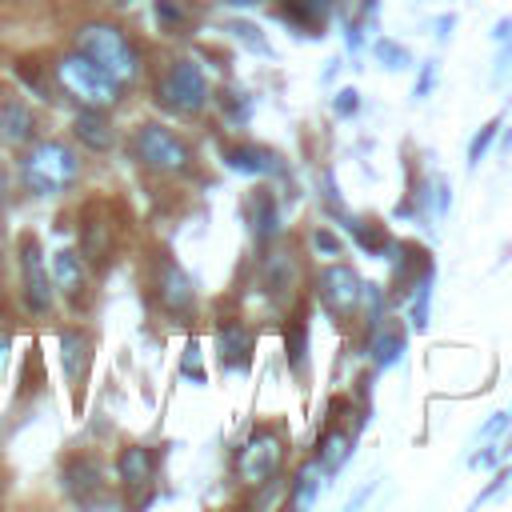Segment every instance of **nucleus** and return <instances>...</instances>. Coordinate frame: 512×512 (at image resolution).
Returning <instances> with one entry per match:
<instances>
[{"instance_id": "f257e3e1", "label": "nucleus", "mask_w": 512, "mask_h": 512, "mask_svg": "<svg viewBox=\"0 0 512 512\" xmlns=\"http://www.w3.org/2000/svg\"><path fill=\"white\" fill-rule=\"evenodd\" d=\"M80 176V156L64 140H32L20 156V184L32 196H56Z\"/></svg>"}, {"instance_id": "f03ea898", "label": "nucleus", "mask_w": 512, "mask_h": 512, "mask_svg": "<svg viewBox=\"0 0 512 512\" xmlns=\"http://www.w3.org/2000/svg\"><path fill=\"white\" fill-rule=\"evenodd\" d=\"M76 52L96 60L120 84H132L140 76V52L128 40V32L120 24H112V20H84L76 28Z\"/></svg>"}, {"instance_id": "7ed1b4c3", "label": "nucleus", "mask_w": 512, "mask_h": 512, "mask_svg": "<svg viewBox=\"0 0 512 512\" xmlns=\"http://www.w3.org/2000/svg\"><path fill=\"white\" fill-rule=\"evenodd\" d=\"M56 84L80 104V108H112L120 100V80H112L96 60H88L84 52H68L56 60Z\"/></svg>"}, {"instance_id": "20e7f679", "label": "nucleus", "mask_w": 512, "mask_h": 512, "mask_svg": "<svg viewBox=\"0 0 512 512\" xmlns=\"http://www.w3.org/2000/svg\"><path fill=\"white\" fill-rule=\"evenodd\" d=\"M132 156L140 160V168H148L156 176H184L192 168L188 144L172 128H164L156 120L136 124V132H132Z\"/></svg>"}, {"instance_id": "39448f33", "label": "nucleus", "mask_w": 512, "mask_h": 512, "mask_svg": "<svg viewBox=\"0 0 512 512\" xmlns=\"http://www.w3.org/2000/svg\"><path fill=\"white\" fill-rule=\"evenodd\" d=\"M152 100L172 116H196L208 104V80L196 60H172L152 84Z\"/></svg>"}, {"instance_id": "423d86ee", "label": "nucleus", "mask_w": 512, "mask_h": 512, "mask_svg": "<svg viewBox=\"0 0 512 512\" xmlns=\"http://www.w3.org/2000/svg\"><path fill=\"white\" fill-rule=\"evenodd\" d=\"M316 296H320V304H324V312L332 316V320H352L356 312H360V300H364V280H360V272L352 268V264H344V260H332L328 268H320V276H316Z\"/></svg>"}, {"instance_id": "0eeeda50", "label": "nucleus", "mask_w": 512, "mask_h": 512, "mask_svg": "<svg viewBox=\"0 0 512 512\" xmlns=\"http://www.w3.org/2000/svg\"><path fill=\"white\" fill-rule=\"evenodd\" d=\"M280 464H284V436L272 428H252V436L236 456V476L244 484H268L280 472Z\"/></svg>"}, {"instance_id": "6e6552de", "label": "nucleus", "mask_w": 512, "mask_h": 512, "mask_svg": "<svg viewBox=\"0 0 512 512\" xmlns=\"http://www.w3.org/2000/svg\"><path fill=\"white\" fill-rule=\"evenodd\" d=\"M20 288H24V308L32 316H48L56 304V284L44 268L40 256V240L36 236H20Z\"/></svg>"}, {"instance_id": "1a4fd4ad", "label": "nucleus", "mask_w": 512, "mask_h": 512, "mask_svg": "<svg viewBox=\"0 0 512 512\" xmlns=\"http://www.w3.org/2000/svg\"><path fill=\"white\" fill-rule=\"evenodd\" d=\"M152 292H156V304H160L168 316H192V308H196V288H192L188 272H184L176 260H168V256L156 260Z\"/></svg>"}, {"instance_id": "9d476101", "label": "nucleus", "mask_w": 512, "mask_h": 512, "mask_svg": "<svg viewBox=\"0 0 512 512\" xmlns=\"http://www.w3.org/2000/svg\"><path fill=\"white\" fill-rule=\"evenodd\" d=\"M116 476H120V488L132 500H144V488L156 480V448H148V444H124L116 452Z\"/></svg>"}, {"instance_id": "9b49d317", "label": "nucleus", "mask_w": 512, "mask_h": 512, "mask_svg": "<svg viewBox=\"0 0 512 512\" xmlns=\"http://www.w3.org/2000/svg\"><path fill=\"white\" fill-rule=\"evenodd\" d=\"M60 488L76 500V504H92L100 492H104V468L96 456H72L64 468H60Z\"/></svg>"}, {"instance_id": "f8f14e48", "label": "nucleus", "mask_w": 512, "mask_h": 512, "mask_svg": "<svg viewBox=\"0 0 512 512\" xmlns=\"http://www.w3.org/2000/svg\"><path fill=\"white\" fill-rule=\"evenodd\" d=\"M404 348H408V336H404V328H400V324H384V320L368 324L364 356L372 360V368H376V372L392 368V364H396V360L404 356Z\"/></svg>"}, {"instance_id": "ddd939ff", "label": "nucleus", "mask_w": 512, "mask_h": 512, "mask_svg": "<svg viewBox=\"0 0 512 512\" xmlns=\"http://www.w3.org/2000/svg\"><path fill=\"white\" fill-rule=\"evenodd\" d=\"M356 432H360V428H344V424H336V420L320 432V440H316V468H320L324 476H336V472L348 464V456H352V448H356Z\"/></svg>"}, {"instance_id": "4468645a", "label": "nucleus", "mask_w": 512, "mask_h": 512, "mask_svg": "<svg viewBox=\"0 0 512 512\" xmlns=\"http://www.w3.org/2000/svg\"><path fill=\"white\" fill-rule=\"evenodd\" d=\"M60 360H64V376L76 392H84L88 368H92V336L80 328H64L60 332Z\"/></svg>"}, {"instance_id": "2eb2a0df", "label": "nucleus", "mask_w": 512, "mask_h": 512, "mask_svg": "<svg viewBox=\"0 0 512 512\" xmlns=\"http://www.w3.org/2000/svg\"><path fill=\"white\" fill-rule=\"evenodd\" d=\"M0 140L8 148H28L36 140V112L20 96L0 100Z\"/></svg>"}, {"instance_id": "dca6fc26", "label": "nucleus", "mask_w": 512, "mask_h": 512, "mask_svg": "<svg viewBox=\"0 0 512 512\" xmlns=\"http://www.w3.org/2000/svg\"><path fill=\"white\" fill-rule=\"evenodd\" d=\"M72 136L80 140V148L88 152H108L116 144V128L112 120L104 116V108H80L72 116Z\"/></svg>"}, {"instance_id": "f3484780", "label": "nucleus", "mask_w": 512, "mask_h": 512, "mask_svg": "<svg viewBox=\"0 0 512 512\" xmlns=\"http://www.w3.org/2000/svg\"><path fill=\"white\" fill-rule=\"evenodd\" d=\"M52 284L68 300H80V292L88 288V260L76 248H56L52 252Z\"/></svg>"}, {"instance_id": "a211bd4d", "label": "nucleus", "mask_w": 512, "mask_h": 512, "mask_svg": "<svg viewBox=\"0 0 512 512\" xmlns=\"http://www.w3.org/2000/svg\"><path fill=\"white\" fill-rule=\"evenodd\" d=\"M216 352L224 360V368H248L252 364V332L240 324V320H220L216 324Z\"/></svg>"}, {"instance_id": "6ab92c4d", "label": "nucleus", "mask_w": 512, "mask_h": 512, "mask_svg": "<svg viewBox=\"0 0 512 512\" xmlns=\"http://www.w3.org/2000/svg\"><path fill=\"white\" fill-rule=\"evenodd\" d=\"M224 160L240 176H276V172H284L280 156L272 148H260V144H236V148L224 152Z\"/></svg>"}, {"instance_id": "aec40b11", "label": "nucleus", "mask_w": 512, "mask_h": 512, "mask_svg": "<svg viewBox=\"0 0 512 512\" xmlns=\"http://www.w3.org/2000/svg\"><path fill=\"white\" fill-rule=\"evenodd\" d=\"M340 0H284V20L308 36H320Z\"/></svg>"}, {"instance_id": "412c9836", "label": "nucleus", "mask_w": 512, "mask_h": 512, "mask_svg": "<svg viewBox=\"0 0 512 512\" xmlns=\"http://www.w3.org/2000/svg\"><path fill=\"white\" fill-rule=\"evenodd\" d=\"M284 352H288L292 376H304L308 372V304H296L292 320L284 324Z\"/></svg>"}, {"instance_id": "4be33fe9", "label": "nucleus", "mask_w": 512, "mask_h": 512, "mask_svg": "<svg viewBox=\"0 0 512 512\" xmlns=\"http://www.w3.org/2000/svg\"><path fill=\"white\" fill-rule=\"evenodd\" d=\"M248 216H252V232H256V240H260V244H268V240L280 232L276 200H272V192H264V188L248 196Z\"/></svg>"}, {"instance_id": "5701e85b", "label": "nucleus", "mask_w": 512, "mask_h": 512, "mask_svg": "<svg viewBox=\"0 0 512 512\" xmlns=\"http://www.w3.org/2000/svg\"><path fill=\"white\" fill-rule=\"evenodd\" d=\"M80 256L88 264H104L112 256V224L108 220H88L80 228Z\"/></svg>"}, {"instance_id": "b1692460", "label": "nucleus", "mask_w": 512, "mask_h": 512, "mask_svg": "<svg viewBox=\"0 0 512 512\" xmlns=\"http://www.w3.org/2000/svg\"><path fill=\"white\" fill-rule=\"evenodd\" d=\"M348 228H352L356 244H360L368 256H388V252H392V240H388L384 224H376V220H348Z\"/></svg>"}, {"instance_id": "393cba45", "label": "nucleus", "mask_w": 512, "mask_h": 512, "mask_svg": "<svg viewBox=\"0 0 512 512\" xmlns=\"http://www.w3.org/2000/svg\"><path fill=\"white\" fill-rule=\"evenodd\" d=\"M192 4L188 0H156V24L168 32V36H176V32H188L192 28Z\"/></svg>"}, {"instance_id": "a878e982", "label": "nucleus", "mask_w": 512, "mask_h": 512, "mask_svg": "<svg viewBox=\"0 0 512 512\" xmlns=\"http://www.w3.org/2000/svg\"><path fill=\"white\" fill-rule=\"evenodd\" d=\"M320 468L316 464H304V468H296V476H292V496H288V508H312V500H316V492H320Z\"/></svg>"}, {"instance_id": "bb28decb", "label": "nucleus", "mask_w": 512, "mask_h": 512, "mask_svg": "<svg viewBox=\"0 0 512 512\" xmlns=\"http://www.w3.org/2000/svg\"><path fill=\"white\" fill-rule=\"evenodd\" d=\"M372 56H376L388 72H400V68H408V60H412L408 48H400V44H392V40H376V44H372Z\"/></svg>"}, {"instance_id": "cd10ccee", "label": "nucleus", "mask_w": 512, "mask_h": 512, "mask_svg": "<svg viewBox=\"0 0 512 512\" xmlns=\"http://www.w3.org/2000/svg\"><path fill=\"white\" fill-rule=\"evenodd\" d=\"M496 132H500V120H488V124L472 136V144H468V164H472V168L484 160V152H488V144L496 140Z\"/></svg>"}, {"instance_id": "c85d7f7f", "label": "nucleus", "mask_w": 512, "mask_h": 512, "mask_svg": "<svg viewBox=\"0 0 512 512\" xmlns=\"http://www.w3.org/2000/svg\"><path fill=\"white\" fill-rule=\"evenodd\" d=\"M312 248H316L320 256H332V260L344 256V240H340L332 228H316V232H312Z\"/></svg>"}, {"instance_id": "c756f323", "label": "nucleus", "mask_w": 512, "mask_h": 512, "mask_svg": "<svg viewBox=\"0 0 512 512\" xmlns=\"http://www.w3.org/2000/svg\"><path fill=\"white\" fill-rule=\"evenodd\" d=\"M428 296H432V280L416 284V292H412V328L416 332L428 324Z\"/></svg>"}, {"instance_id": "7c9ffc66", "label": "nucleus", "mask_w": 512, "mask_h": 512, "mask_svg": "<svg viewBox=\"0 0 512 512\" xmlns=\"http://www.w3.org/2000/svg\"><path fill=\"white\" fill-rule=\"evenodd\" d=\"M180 376H188V380H204V372H200V344L196 340H188V348H184V360H180V368H176Z\"/></svg>"}, {"instance_id": "2f4dec72", "label": "nucleus", "mask_w": 512, "mask_h": 512, "mask_svg": "<svg viewBox=\"0 0 512 512\" xmlns=\"http://www.w3.org/2000/svg\"><path fill=\"white\" fill-rule=\"evenodd\" d=\"M356 108H360V92H356V88H340L336 100H332V112H336V116H352Z\"/></svg>"}, {"instance_id": "473e14b6", "label": "nucleus", "mask_w": 512, "mask_h": 512, "mask_svg": "<svg viewBox=\"0 0 512 512\" xmlns=\"http://www.w3.org/2000/svg\"><path fill=\"white\" fill-rule=\"evenodd\" d=\"M508 424H512V416H508V412H496V420H488V424L480 428V440H488V436H500Z\"/></svg>"}, {"instance_id": "72a5a7b5", "label": "nucleus", "mask_w": 512, "mask_h": 512, "mask_svg": "<svg viewBox=\"0 0 512 512\" xmlns=\"http://www.w3.org/2000/svg\"><path fill=\"white\" fill-rule=\"evenodd\" d=\"M492 40H496V44H504V48H512V16L496 20V28H492Z\"/></svg>"}, {"instance_id": "f704fd0d", "label": "nucleus", "mask_w": 512, "mask_h": 512, "mask_svg": "<svg viewBox=\"0 0 512 512\" xmlns=\"http://www.w3.org/2000/svg\"><path fill=\"white\" fill-rule=\"evenodd\" d=\"M228 32H236V36H244V40H248L252 48H260V52H264V40L256 36V28H252V24H228Z\"/></svg>"}, {"instance_id": "c9c22d12", "label": "nucleus", "mask_w": 512, "mask_h": 512, "mask_svg": "<svg viewBox=\"0 0 512 512\" xmlns=\"http://www.w3.org/2000/svg\"><path fill=\"white\" fill-rule=\"evenodd\" d=\"M432 80H436V64H424V72H420V80H416V92H412V96L420 100V96L428 92V84H432Z\"/></svg>"}, {"instance_id": "e433bc0d", "label": "nucleus", "mask_w": 512, "mask_h": 512, "mask_svg": "<svg viewBox=\"0 0 512 512\" xmlns=\"http://www.w3.org/2000/svg\"><path fill=\"white\" fill-rule=\"evenodd\" d=\"M8 352H12V336L0 332V372H4V364H8Z\"/></svg>"}, {"instance_id": "4c0bfd02", "label": "nucleus", "mask_w": 512, "mask_h": 512, "mask_svg": "<svg viewBox=\"0 0 512 512\" xmlns=\"http://www.w3.org/2000/svg\"><path fill=\"white\" fill-rule=\"evenodd\" d=\"M436 28H440L436 36H448V28H452V16H440V20H436Z\"/></svg>"}, {"instance_id": "58836bf2", "label": "nucleus", "mask_w": 512, "mask_h": 512, "mask_svg": "<svg viewBox=\"0 0 512 512\" xmlns=\"http://www.w3.org/2000/svg\"><path fill=\"white\" fill-rule=\"evenodd\" d=\"M228 4H240V8H252V4H264V0H228Z\"/></svg>"}, {"instance_id": "ea45409f", "label": "nucleus", "mask_w": 512, "mask_h": 512, "mask_svg": "<svg viewBox=\"0 0 512 512\" xmlns=\"http://www.w3.org/2000/svg\"><path fill=\"white\" fill-rule=\"evenodd\" d=\"M4 180H8V172L0 168V204H4Z\"/></svg>"}, {"instance_id": "a19ab883", "label": "nucleus", "mask_w": 512, "mask_h": 512, "mask_svg": "<svg viewBox=\"0 0 512 512\" xmlns=\"http://www.w3.org/2000/svg\"><path fill=\"white\" fill-rule=\"evenodd\" d=\"M112 4H128V0H112Z\"/></svg>"}, {"instance_id": "79ce46f5", "label": "nucleus", "mask_w": 512, "mask_h": 512, "mask_svg": "<svg viewBox=\"0 0 512 512\" xmlns=\"http://www.w3.org/2000/svg\"><path fill=\"white\" fill-rule=\"evenodd\" d=\"M508 416H512V412H508Z\"/></svg>"}]
</instances>
